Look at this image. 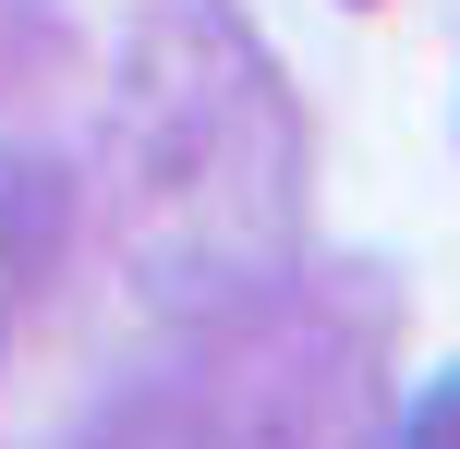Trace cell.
I'll list each match as a JSON object with an SVG mask.
<instances>
[{
    "mask_svg": "<svg viewBox=\"0 0 460 449\" xmlns=\"http://www.w3.org/2000/svg\"><path fill=\"white\" fill-rule=\"evenodd\" d=\"M110 219L134 292L170 316H230L291 267L303 134L230 0H158L134 24L110 121Z\"/></svg>",
    "mask_w": 460,
    "mask_h": 449,
    "instance_id": "cell-1",
    "label": "cell"
},
{
    "mask_svg": "<svg viewBox=\"0 0 460 449\" xmlns=\"http://www.w3.org/2000/svg\"><path fill=\"white\" fill-rule=\"evenodd\" d=\"M400 449H460V377H437L412 401V426H400Z\"/></svg>",
    "mask_w": 460,
    "mask_h": 449,
    "instance_id": "cell-2",
    "label": "cell"
}]
</instances>
